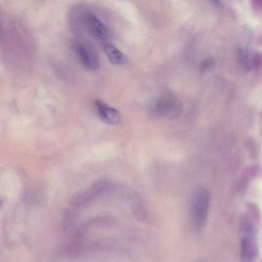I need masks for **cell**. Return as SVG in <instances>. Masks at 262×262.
<instances>
[{"mask_svg": "<svg viewBox=\"0 0 262 262\" xmlns=\"http://www.w3.org/2000/svg\"><path fill=\"white\" fill-rule=\"evenodd\" d=\"M210 195L208 190L199 187L195 192L191 203V215L193 224L198 231L204 227L208 216Z\"/></svg>", "mask_w": 262, "mask_h": 262, "instance_id": "1", "label": "cell"}, {"mask_svg": "<svg viewBox=\"0 0 262 262\" xmlns=\"http://www.w3.org/2000/svg\"><path fill=\"white\" fill-rule=\"evenodd\" d=\"M243 233L240 244L241 260L246 262L256 261L259 256L257 233L248 232Z\"/></svg>", "mask_w": 262, "mask_h": 262, "instance_id": "2", "label": "cell"}, {"mask_svg": "<svg viewBox=\"0 0 262 262\" xmlns=\"http://www.w3.org/2000/svg\"><path fill=\"white\" fill-rule=\"evenodd\" d=\"M76 51L83 66L91 71H97L100 67L99 57L90 47L84 44L77 46Z\"/></svg>", "mask_w": 262, "mask_h": 262, "instance_id": "3", "label": "cell"}, {"mask_svg": "<svg viewBox=\"0 0 262 262\" xmlns=\"http://www.w3.org/2000/svg\"><path fill=\"white\" fill-rule=\"evenodd\" d=\"M158 114L162 116L171 118L178 117L181 112V106L174 99L166 97L160 99L156 104Z\"/></svg>", "mask_w": 262, "mask_h": 262, "instance_id": "4", "label": "cell"}, {"mask_svg": "<svg viewBox=\"0 0 262 262\" xmlns=\"http://www.w3.org/2000/svg\"><path fill=\"white\" fill-rule=\"evenodd\" d=\"M96 106L101 119L109 125H117L121 122L120 112L101 100H97Z\"/></svg>", "mask_w": 262, "mask_h": 262, "instance_id": "5", "label": "cell"}, {"mask_svg": "<svg viewBox=\"0 0 262 262\" xmlns=\"http://www.w3.org/2000/svg\"><path fill=\"white\" fill-rule=\"evenodd\" d=\"M87 24L92 34L96 38L105 41L108 38V31L104 24L94 15L90 14L87 18Z\"/></svg>", "mask_w": 262, "mask_h": 262, "instance_id": "6", "label": "cell"}, {"mask_svg": "<svg viewBox=\"0 0 262 262\" xmlns=\"http://www.w3.org/2000/svg\"><path fill=\"white\" fill-rule=\"evenodd\" d=\"M97 194L90 188L82 190L72 197L70 204L75 207H81L91 202L97 196Z\"/></svg>", "mask_w": 262, "mask_h": 262, "instance_id": "7", "label": "cell"}, {"mask_svg": "<svg viewBox=\"0 0 262 262\" xmlns=\"http://www.w3.org/2000/svg\"><path fill=\"white\" fill-rule=\"evenodd\" d=\"M104 51L110 62L114 65H122L128 61L127 57L116 47L111 44H106Z\"/></svg>", "mask_w": 262, "mask_h": 262, "instance_id": "8", "label": "cell"}, {"mask_svg": "<svg viewBox=\"0 0 262 262\" xmlns=\"http://www.w3.org/2000/svg\"><path fill=\"white\" fill-rule=\"evenodd\" d=\"M257 178H262V165L249 166L245 169L242 174V178L246 181Z\"/></svg>", "mask_w": 262, "mask_h": 262, "instance_id": "9", "label": "cell"}, {"mask_svg": "<svg viewBox=\"0 0 262 262\" xmlns=\"http://www.w3.org/2000/svg\"><path fill=\"white\" fill-rule=\"evenodd\" d=\"M108 186L109 183L107 181L104 180H100L95 181L92 184L90 188L98 195L104 192L108 187Z\"/></svg>", "mask_w": 262, "mask_h": 262, "instance_id": "10", "label": "cell"}, {"mask_svg": "<svg viewBox=\"0 0 262 262\" xmlns=\"http://www.w3.org/2000/svg\"><path fill=\"white\" fill-rule=\"evenodd\" d=\"M63 216L65 219V220L68 222L73 220L74 218L77 216V213L75 211H73L72 209H66L63 212Z\"/></svg>", "mask_w": 262, "mask_h": 262, "instance_id": "11", "label": "cell"}, {"mask_svg": "<svg viewBox=\"0 0 262 262\" xmlns=\"http://www.w3.org/2000/svg\"><path fill=\"white\" fill-rule=\"evenodd\" d=\"M213 64V62L211 59H208L202 63L200 66V71L201 73H204L210 69Z\"/></svg>", "mask_w": 262, "mask_h": 262, "instance_id": "12", "label": "cell"}, {"mask_svg": "<svg viewBox=\"0 0 262 262\" xmlns=\"http://www.w3.org/2000/svg\"><path fill=\"white\" fill-rule=\"evenodd\" d=\"M252 2L256 7L262 9V0H252Z\"/></svg>", "mask_w": 262, "mask_h": 262, "instance_id": "13", "label": "cell"}, {"mask_svg": "<svg viewBox=\"0 0 262 262\" xmlns=\"http://www.w3.org/2000/svg\"><path fill=\"white\" fill-rule=\"evenodd\" d=\"M209 1L217 6H219L221 5L220 0H209Z\"/></svg>", "mask_w": 262, "mask_h": 262, "instance_id": "14", "label": "cell"}]
</instances>
